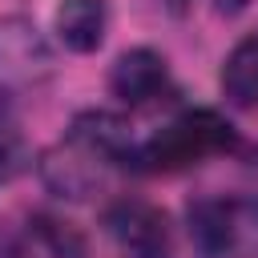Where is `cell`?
I'll use <instances>...</instances> for the list:
<instances>
[{
	"instance_id": "7a4b0ae2",
	"label": "cell",
	"mask_w": 258,
	"mask_h": 258,
	"mask_svg": "<svg viewBox=\"0 0 258 258\" xmlns=\"http://www.w3.org/2000/svg\"><path fill=\"white\" fill-rule=\"evenodd\" d=\"M238 149L242 137L218 109H181L153 137L137 141L129 173H181L210 157H230Z\"/></svg>"
},
{
	"instance_id": "9c48e42d",
	"label": "cell",
	"mask_w": 258,
	"mask_h": 258,
	"mask_svg": "<svg viewBox=\"0 0 258 258\" xmlns=\"http://www.w3.org/2000/svg\"><path fill=\"white\" fill-rule=\"evenodd\" d=\"M28 165H32V153H28L24 129H20L16 113H12V105L0 101V181H12Z\"/></svg>"
},
{
	"instance_id": "3957f363",
	"label": "cell",
	"mask_w": 258,
	"mask_h": 258,
	"mask_svg": "<svg viewBox=\"0 0 258 258\" xmlns=\"http://www.w3.org/2000/svg\"><path fill=\"white\" fill-rule=\"evenodd\" d=\"M185 230L202 258H258V189L189 198Z\"/></svg>"
},
{
	"instance_id": "5b68a950",
	"label": "cell",
	"mask_w": 258,
	"mask_h": 258,
	"mask_svg": "<svg viewBox=\"0 0 258 258\" xmlns=\"http://www.w3.org/2000/svg\"><path fill=\"white\" fill-rule=\"evenodd\" d=\"M52 73V44L28 16L0 20V89H32Z\"/></svg>"
},
{
	"instance_id": "6da1fadb",
	"label": "cell",
	"mask_w": 258,
	"mask_h": 258,
	"mask_svg": "<svg viewBox=\"0 0 258 258\" xmlns=\"http://www.w3.org/2000/svg\"><path fill=\"white\" fill-rule=\"evenodd\" d=\"M133 149H137V137L125 117L109 109H85L73 117L64 137L52 149H44L36 169L56 198L85 202L109 181V173L129 169Z\"/></svg>"
},
{
	"instance_id": "8992f818",
	"label": "cell",
	"mask_w": 258,
	"mask_h": 258,
	"mask_svg": "<svg viewBox=\"0 0 258 258\" xmlns=\"http://www.w3.org/2000/svg\"><path fill=\"white\" fill-rule=\"evenodd\" d=\"M109 93L129 109H149L169 97H177V85L169 77V64L153 48H125L109 69Z\"/></svg>"
},
{
	"instance_id": "ba28073f",
	"label": "cell",
	"mask_w": 258,
	"mask_h": 258,
	"mask_svg": "<svg viewBox=\"0 0 258 258\" xmlns=\"http://www.w3.org/2000/svg\"><path fill=\"white\" fill-rule=\"evenodd\" d=\"M222 97L234 109H258V32L242 36L222 60Z\"/></svg>"
},
{
	"instance_id": "52a82bcc",
	"label": "cell",
	"mask_w": 258,
	"mask_h": 258,
	"mask_svg": "<svg viewBox=\"0 0 258 258\" xmlns=\"http://www.w3.org/2000/svg\"><path fill=\"white\" fill-rule=\"evenodd\" d=\"M52 32L69 52H97L109 32V4L105 0H60L52 12Z\"/></svg>"
},
{
	"instance_id": "30bf717a",
	"label": "cell",
	"mask_w": 258,
	"mask_h": 258,
	"mask_svg": "<svg viewBox=\"0 0 258 258\" xmlns=\"http://www.w3.org/2000/svg\"><path fill=\"white\" fill-rule=\"evenodd\" d=\"M0 258H40V246H36L32 238H12V242L0 250Z\"/></svg>"
},
{
	"instance_id": "277c9868",
	"label": "cell",
	"mask_w": 258,
	"mask_h": 258,
	"mask_svg": "<svg viewBox=\"0 0 258 258\" xmlns=\"http://www.w3.org/2000/svg\"><path fill=\"white\" fill-rule=\"evenodd\" d=\"M105 234L125 258H173V230L165 210L145 198H117L101 214Z\"/></svg>"
}]
</instances>
